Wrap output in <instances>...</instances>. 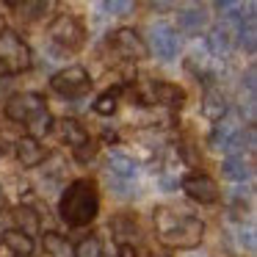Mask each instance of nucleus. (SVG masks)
I'll return each instance as SVG.
<instances>
[{"instance_id": "f257e3e1", "label": "nucleus", "mask_w": 257, "mask_h": 257, "mask_svg": "<svg viewBox=\"0 0 257 257\" xmlns=\"http://www.w3.org/2000/svg\"><path fill=\"white\" fill-rule=\"evenodd\" d=\"M155 229L161 243L169 249H196L205 238V221L199 216L169 207L155 210Z\"/></svg>"}, {"instance_id": "f03ea898", "label": "nucleus", "mask_w": 257, "mask_h": 257, "mask_svg": "<svg viewBox=\"0 0 257 257\" xmlns=\"http://www.w3.org/2000/svg\"><path fill=\"white\" fill-rule=\"evenodd\" d=\"M58 213H61V221H67V227H86L94 221L100 213V188L94 180L80 177L69 183L58 202Z\"/></svg>"}, {"instance_id": "7ed1b4c3", "label": "nucleus", "mask_w": 257, "mask_h": 257, "mask_svg": "<svg viewBox=\"0 0 257 257\" xmlns=\"http://www.w3.org/2000/svg\"><path fill=\"white\" fill-rule=\"evenodd\" d=\"M31 67H34V53L28 42H23V36H17L14 31H0V69L12 78Z\"/></svg>"}, {"instance_id": "20e7f679", "label": "nucleus", "mask_w": 257, "mask_h": 257, "mask_svg": "<svg viewBox=\"0 0 257 257\" xmlns=\"http://www.w3.org/2000/svg\"><path fill=\"white\" fill-rule=\"evenodd\" d=\"M47 36L53 39V45H58L61 50H69V53H78L86 45L83 23L69 12H61L53 17V23L47 25Z\"/></svg>"}, {"instance_id": "39448f33", "label": "nucleus", "mask_w": 257, "mask_h": 257, "mask_svg": "<svg viewBox=\"0 0 257 257\" xmlns=\"http://www.w3.org/2000/svg\"><path fill=\"white\" fill-rule=\"evenodd\" d=\"M50 86H53V91H56V94L75 100V97H83L86 91L91 89V78H89V72H86L83 67L72 64V67L58 69V72L50 78Z\"/></svg>"}, {"instance_id": "423d86ee", "label": "nucleus", "mask_w": 257, "mask_h": 257, "mask_svg": "<svg viewBox=\"0 0 257 257\" xmlns=\"http://www.w3.org/2000/svg\"><path fill=\"white\" fill-rule=\"evenodd\" d=\"M180 188L185 191L188 199L199 202V205H213V202H218V196H221L218 183L210 177V174H205V172L185 174V177L180 180Z\"/></svg>"}, {"instance_id": "0eeeda50", "label": "nucleus", "mask_w": 257, "mask_h": 257, "mask_svg": "<svg viewBox=\"0 0 257 257\" xmlns=\"http://www.w3.org/2000/svg\"><path fill=\"white\" fill-rule=\"evenodd\" d=\"M108 42H111L113 50L122 58H127V61H144V58L150 56L147 42L141 39L133 28H116L113 34H108Z\"/></svg>"}, {"instance_id": "6e6552de", "label": "nucleus", "mask_w": 257, "mask_h": 257, "mask_svg": "<svg viewBox=\"0 0 257 257\" xmlns=\"http://www.w3.org/2000/svg\"><path fill=\"white\" fill-rule=\"evenodd\" d=\"M45 100H42V94H36V91H23V94H12L6 100V116L12 119V122H31V119L36 116L39 111H45Z\"/></svg>"}, {"instance_id": "1a4fd4ad", "label": "nucleus", "mask_w": 257, "mask_h": 257, "mask_svg": "<svg viewBox=\"0 0 257 257\" xmlns=\"http://www.w3.org/2000/svg\"><path fill=\"white\" fill-rule=\"evenodd\" d=\"M144 105H163V108H183L185 91L166 80H150L144 94Z\"/></svg>"}, {"instance_id": "9d476101", "label": "nucleus", "mask_w": 257, "mask_h": 257, "mask_svg": "<svg viewBox=\"0 0 257 257\" xmlns=\"http://www.w3.org/2000/svg\"><path fill=\"white\" fill-rule=\"evenodd\" d=\"M150 42H152V50L161 61H172L177 58L180 50V39H177V31L172 28L169 23H155L150 28Z\"/></svg>"}, {"instance_id": "9b49d317", "label": "nucleus", "mask_w": 257, "mask_h": 257, "mask_svg": "<svg viewBox=\"0 0 257 257\" xmlns=\"http://www.w3.org/2000/svg\"><path fill=\"white\" fill-rule=\"evenodd\" d=\"M238 133H240V119L235 113H224L216 122V127H213L210 139H207V147L213 152H229L235 139H238Z\"/></svg>"}, {"instance_id": "f8f14e48", "label": "nucleus", "mask_w": 257, "mask_h": 257, "mask_svg": "<svg viewBox=\"0 0 257 257\" xmlns=\"http://www.w3.org/2000/svg\"><path fill=\"white\" fill-rule=\"evenodd\" d=\"M17 161L23 163L25 169H34V166H39V163H45L47 161V152H45V147L39 144L36 139H31V136H23V139H17Z\"/></svg>"}, {"instance_id": "ddd939ff", "label": "nucleus", "mask_w": 257, "mask_h": 257, "mask_svg": "<svg viewBox=\"0 0 257 257\" xmlns=\"http://www.w3.org/2000/svg\"><path fill=\"white\" fill-rule=\"evenodd\" d=\"M207 28V14L202 6H194V9H183V12L177 14V28L180 34L185 36H199L202 31Z\"/></svg>"}, {"instance_id": "4468645a", "label": "nucleus", "mask_w": 257, "mask_h": 257, "mask_svg": "<svg viewBox=\"0 0 257 257\" xmlns=\"http://www.w3.org/2000/svg\"><path fill=\"white\" fill-rule=\"evenodd\" d=\"M105 169H108V177L130 180V183H133L136 172H139L136 161L130 155H124V152H111V155H108V161H105Z\"/></svg>"}, {"instance_id": "2eb2a0df", "label": "nucleus", "mask_w": 257, "mask_h": 257, "mask_svg": "<svg viewBox=\"0 0 257 257\" xmlns=\"http://www.w3.org/2000/svg\"><path fill=\"white\" fill-rule=\"evenodd\" d=\"M202 116L210 119V122H218V119L227 113V100H224V94L218 89H213V86H207L205 89V97H202V105H199Z\"/></svg>"}, {"instance_id": "dca6fc26", "label": "nucleus", "mask_w": 257, "mask_h": 257, "mask_svg": "<svg viewBox=\"0 0 257 257\" xmlns=\"http://www.w3.org/2000/svg\"><path fill=\"white\" fill-rule=\"evenodd\" d=\"M221 174L227 180H235V183H243V180H249L251 174H254V169H251V161L243 155H227L221 163Z\"/></svg>"}, {"instance_id": "f3484780", "label": "nucleus", "mask_w": 257, "mask_h": 257, "mask_svg": "<svg viewBox=\"0 0 257 257\" xmlns=\"http://www.w3.org/2000/svg\"><path fill=\"white\" fill-rule=\"evenodd\" d=\"M0 240H3V246H6L14 257H31L34 254V238L17 232V229H6Z\"/></svg>"}, {"instance_id": "a211bd4d", "label": "nucleus", "mask_w": 257, "mask_h": 257, "mask_svg": "<svg viewBox=\"0 0 257 257\" xmlns=\"http://www.w3.org/2000/svg\"><path fill=\"white\" fill-rule=\"evenodd\" d=\"M14 216V224H17V232H23V235H28V238H34L36 232H39V213L34 210V207H28V205H20L17 210L12 213Z\"/></svg>"}, {"instance_id": "6ab92c4d", "label": "nucleus", "mask_w": 257, "mask_h": 257, "mask_svg": "<svg viewBox=\"0 0 257 257\" xmlns=\"http://www.w3.org/2000/svg\"><path fill=\"white\" fill-rule=\"evenodd\" d=\"M61 136H64V141L72 147V152L78 150V147H83L86 141H91L89 139V130H86L78 119H64V122H61Z\"/></svg>"}, {"instance_id": "aec40b11", "label": "nucleus", "mask_w": 257, "mask_h": 257, "mask_svg": "<svg viewBox=\"0 0 257 257\" xmlns=\"http://www.w3.org/2000/svg\"><path fill=\"white\" fill-rule=\"evenodd\" d=\"M9 9H12V12H17L23 20L34 23V20L45 17L47 9H50V3H47V0H45V3H42V0H34V3H31V0H25V3H9Z\"/></svg>"}, {"instance_id": "412c9836", "label": "nucleus", "mask_w": 257, "mask_h": 257, "mask_svg": "<svg viewBox=\"0 0 257 257\" xmlns=\"http://www.w3.org/2000/svg\"><path fill=\"white\" fill-rule=\"evenodd\" d=\"M122 91H124V86H113V89L102 91V94L97 97V102H94V113H100V116H111V113L116 111V105H119Z\"/></svg>"}, {"instance_id": "4be33fe9", "label": "nucleus", "mask_w": 257, "mask_h": 257, "mask_svg": "<svg viewBox=\"0 0 257 257\" xmlns=\"http://www.w3.org/2000/svg\"><path fill=\"white\" fill-rule=\"evenodd\" d=\"M113 232H116V240H119V246L122 243H130V246H136L133 240L139 238V227H136V221L133 218H127V216H119V218H113Z\"/></svg>"}, {"instance_id": "5701e85b", "label": "nucleus", "mask_w": 257, "mask_h": 257, "mask_svg": "<svg viewBox=\"0 0 257 257\" xmlns=\"http://www.w3.org/2000/svg\"><path fill=\"white\" fill-rule=\"evenodd\" d=\"M185 69H188L196 80H202V83H210V80H213L210 64H207L205 56H196V53H194V56H188V58H185Z\"/></svg>"}, {"instance_id": "b1692460", "label": "nucleus", "mask_w": 257, "mask_h": 257, "mask_svg": "<svg viewBox=\"0 0 257 257\" xmlns=\"http://www.w3.org/2000/svg\"><path fill=\"white\" fill-rule=\"evenodd\" d=\"M53 124H56V122H53V113L45 108V111H39V113H36V116L28 122V127H31V133H28V136L39 141V136H47V133L53 130Z\"/></svg>"}, {"instance_id": "393cba45", "label": "nucleus", "mask_w": 257, "mask_h": 257, "mask_svg": "<svg viewBox=\"0 0 257 257\" xmlns=\"http://www.w3.org/2000/svg\"><path fill=\"white\" fill-rule=\"evenodd\" d=\"M257 31H254V20H246V23H240V31H238V45L243 47L246 53H254V45H257Z\"/></svg>"}, {"instance_id": "a878e982", "label": "nucleus", "mask_w": 257, "mask_h": 257, "mask_svg": "<svg viewBox=\"0 0 257 257\" xmlns=\"http://www.w3.org/2000/svg\"><path fill=\"white\" fill-rule=\"evenodd\" d=\"M72 257H102V251H100V238H97V235L83 238V240H80V243L72 249Z\"/></svg>"}, {"instance_id": "bb28decb", "label": "nucleus", "mask_w": 257, "mask_h": 257, "mask_svg": "<svg viewBox=\"0 0 257 257\" xmlns=\"http://www.w3.org/2000/svg\"><path fill=\"white\" fill-rule=\"evenodd\" d=\"M111 191L119 196V199H133V196H139V188H136V183H130V180L111 177Z\"/></svg>"}, {"instance_id": "cd10ccee", "label": "nucleus", "mask_w": 257, "mask_h": 257, "mask_svg": "<svg viewBox=\"0 0 257 257\" xmlns=\"http://www.w3.org/2000/svg\"><path fill=\"white\" fill-rule=\"evenodd\" d=\"M100 9H102V12H108V14H113V17H122V14L133 12L136 3H130V0H102Z\"/></svg>"}, {"instance_id": "c85d7f7f", "label": "nucleus", "mask_w": 257, "mask_h": 257, "mask_svg": "<svg viewBox=\"0 0 257 257\" xmlns=\"http://www.w3.org/2000/svg\"><path fill=\"white\" fill-rule=\"evenodd\" d=\"M94 155H97V141H86L83 147H78V150H75V158H78L80 163L91 161Z\"/></svg>"}, {"instance_id": "c756f323", "label": "nucleus", "mask_w": 257, "mask_h": 257, "mask_svg": "<svg viewBox=\"0 0 257 257\" xmlns=\"http://www.w3.org/2000/svg\"><path fill=\"white\" fill-rule=\"evenodd\" d=\"M257 69L254 67H249L246 69V80H243V86H246V91H249V97H254V89H257Z\"/></svg>"}, {"instance_id": "7c9ffc66", "label": "nucleus", "mask_w": 257, "mask_h": 257, "mask_svg": "<svg viewBox=\"0 0 257 257\" xmlns=\"http://www.w3.org/2000/svg\"><path fill=\"white\" fill-rule=\"evenodd\" d=\"M116 257H141V251L136 249V246H130V243H122L119 251H116Z\"/></svg>"}, {"instance_id": "2f4dec72", "label": "nucleus", "mask_w": 257, "mask_h": 257, "mask_svg": "<svg viewBox=\"0 0 257 257\" xmlns=\"http://www.w3.org/2000/svg\"><path fill=\"white\" fill-rule=\"evenodd\" d=\"M152 12H169V9H174V3H150Z\"/></svg>"}, {"instance_id": "473e14b6", "label": "nucleus", "mask_w": 257, "mask_h": 257, "mask_svg": "<svg viewBox=\"0 0 257 257\" xmlns=\"http://www.w3.org/2000/svg\"><path fill=\"white\" fill-rule=\"evenodd\" d=\"M0 207H6V194H3V188H0Z\"/></svg>"}, {"instance_id": "72a5a7b5", "label": "nucleus", "mask_w": 257, "mask_h": 257, "mask_svg": "<svg viewBox=\"0 0 257 257\" xmlns=\"http://www.w3.org/2000/svg\"><path fill=\"white\" fill-rule=\"evenodd\" d=\"M0 31H6V28H3V17H0Z\"/></svg>"}]
</instances>
